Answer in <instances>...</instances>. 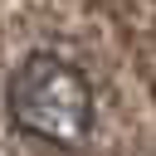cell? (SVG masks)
I'll list each match as a JSON object with an SVG mask.
<instances>
[{"label":"cell","instance_id":"1","mask_svg":"<svg viewBox=\"0 0 156 156\" xmlns=\"http://www.w3.org/2000/svg\"><path fill=\"white\" fill-rule=\"evenodd\" d=\"M5 112H10V127L15 132L39 136V141L73 146L93 127V88H88V73L78 63L39 49V54H29L10 73V83H5Z\"/></svg>","mask_w":156,"mask_h":156}]
</instances>
